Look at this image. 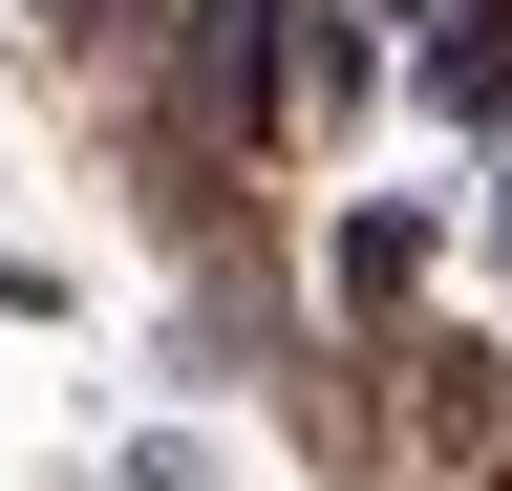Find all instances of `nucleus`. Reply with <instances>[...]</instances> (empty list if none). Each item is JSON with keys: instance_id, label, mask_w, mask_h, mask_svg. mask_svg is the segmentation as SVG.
<instances>
[{"instance_id": "3", "label": "nucleus", "mask_w": 512, "mask_h": 491, "mask_svg": "<svg viewBox=\"0 0 512 491\" xmlns=\"http://www.w3.org/2000/svg\"><path fill=\"white\" fill-rule=\"evenodd\" d=\"M491 235H512V150H491Z\"/></svg>"}, {"instance_id": "1", "label": "nucleus", "mask_w": 512, "mask_h": 491, "mask_svg": "<svg viewBox=\"0 0 512 491\" xmlns=\"http://www.w3.org/2000/svg\"><path fill=\"white\" fill-rule=\"evenodd\" d=\"M406 86L448 107L470 150H512V0H427V43H406Z\"/></svg>"}, {"instance_id": "2", "label": "nucleus", "mask_w": 512, "mask_h": 491, "mask_svg": "<svg viewBox=\"0 0 512 491\" xmlns=\"http://www.w3.org/2000/svg\"><path fill=\"white\" fill-rule=\"evenodd\" d=\"M320 257H342V299H406V278L448 257V235H427V214H342V235H320Z\"/></svg>"}]
</instances>
